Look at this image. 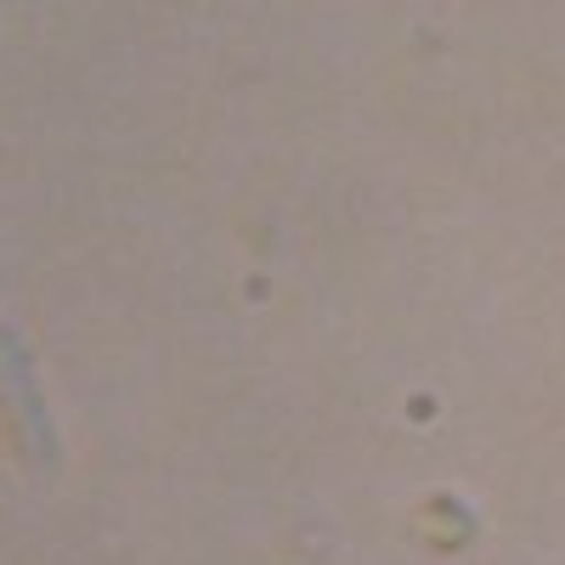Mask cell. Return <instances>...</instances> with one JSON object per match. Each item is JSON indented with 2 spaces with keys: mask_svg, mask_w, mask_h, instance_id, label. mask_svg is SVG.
<instances>
[{
  "mask_svg": "<svg viewBox=\"0 0 565 565\" xmlns=\"http://www.w3.org/2000/svg\"><path fill=\"white\" fill-rule=\"evenodd\" d=\"M0 436H7L12 452L29 458V463L52 458V430H45V413H40V396L29 385L23 351L7 328H0Z\"/></svg>",
  "mask_w": 565,
  "mask_h": 565,
  "instance_id": "cell-1",
  "label": "cell"
}]
</instances>
